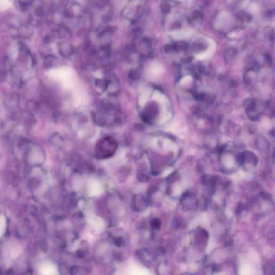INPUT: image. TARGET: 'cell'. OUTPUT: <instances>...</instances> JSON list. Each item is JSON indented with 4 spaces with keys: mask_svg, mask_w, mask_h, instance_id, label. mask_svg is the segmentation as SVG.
Listing matches in <instances>:
<instances>
[{
    "mask_svg": "<svg viewBox=\"0 0 275 275\" xmlns=\"http://www.w3.org/2000/svg\"><path fill=\"white\" fill-rule=\"evenodd\" d=\"M117 140L110 136H104L96 143L95 155L99 159H104L112 156L117 150Z\"/></svg>",
    "mask_w": 275,
    "mask_h": 275,
    "instance_id": "cell-1",
    "label": "cell"
},
{
    "mask_svg": "<svg viewBox=\"0 0 275 275\" xmlns=\"http://www.w3.org/2000/svg\"><path fill=\"white\" fill-rule=\"evenodd\" d=\"M12 7V3L8 0H0V11H6Z\"/></svg>",
    "mask_w": 275,
    "mask_h": 275,
    "instance_id": "cell-2",
    "label": "cell"
},
{
    "mask_svg": "<svg viewBox=\"0 0 275 275\" xmlns=\"http://www.w3.org/2000/svg\"><path fill=\"white\" fill-rule=\"evenodd\" d=\"M114 243H115L116 245L117 246V247H121L124 246V245H125V241H124V238H121V237H118L117 238H116L115 239Z\"/></svg>",
    "mask_w": 275,
    "mask_h": 275,
    "instance_id": "cell-3",
    "label": "cell"
},
{
    "mask_svg": "<svg viewBox=\"0 0 275 275\" xmlns=\"http://www.w3.org/2000/svg\"><path fill=\"white\" fill-rule=\"evenodd\" d=\"M151 225L152 227H153L155 228H159L160 226V220H158V219H155L152 221Z\"/></svg>",
    "mask_w": 275,
    "mask_h": 275,
    "instance_id": "cell-4",
    "label": "cell"
},
{
    "mask_svg": "<svg viewBox=\"0 0 275 275\" xmlns=\"http://www.w3.org/2000/svg\"><path fill=\"white\" fill-rule=\"evenodd\" d=\"M78 269H79V268L77 267V266H73V267H72V268H70V275H76V274H77V272H78Z\"/></svg>",
    "mask_w": 275,
    "mask_h": 275,
    "instance_id": "cell-5",
    "label": "cell"
},
{
    "mask_svg": "<svg viewBox=\"0 0 275 275\" xmlns=\"http://www.w3.org/2000/svg\"><path fill=\"white\" fill-rule=\"evenodd\" d=\"M77 256L79 257H82L84 255L83 252L81 250H79L77 252Z\"/></svg>",
    "mask_w": 275,
    "mask_h": 275,
    "instance_id": "cell-6",
    "label": "cell"
}]
</instances>
